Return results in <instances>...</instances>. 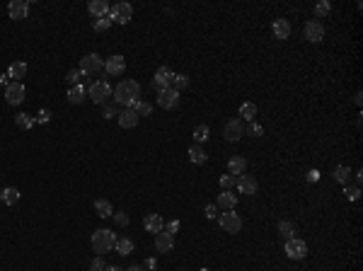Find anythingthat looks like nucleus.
I'll return each instance as SVG.
<instances>
[{
    "mask_svg": "<svg viewBox=\"0 0 363 271\" xmlns=\"http://www.w3.org/2000/svg\"><path fill=\"white\" fill-rule=\"evenodd\" d=\"M112 94H114V100H116V104H121V107H133L140 97V85L136 83V80H121Z\"/></svg>",
    "mask_w": 363,
    "mask_h": 271,
    "instance_id": "f257e3e1",
    "label": "nucleus"
},
{
    "mask_svg": "<svg viewBox=\"0 0 363 271\" xmlns=\"http://www.w3.org/2000/svg\"><path fill=\"white\" fill-rule=\"evenodd\" d=\"M114 244H116V235H114L112 230L102 228V230H94V233H92V250L97 254L112 252Z\"/></svg>",
    "mask_w": 363,
    "mask_h": 271,
    "instance_id": "f03ea898",
    "label": "nucleus"
},
{
    "mask_svg": "<svg viewBox=\"0 0 363 271\" xmlns=\"http://www.w3.org/2000/svg\"><path fill=\"white\" fill-rule=\"evenodd\" d=\"M87 97H90L94 104H104L112 97V85L107 83V80H94V83L87 87Z\"/></svg>",
    "mask_w": 363,
    "mask_h": 271,
    "instance_id": "7ed1b4c3",
    "label": "nucleus"
},
{
    "mask_svg": "<svg viewBox=\"0 0 363 271\" xmlns=\"http://www.w3.org/2000/svg\"><path fill=\"white\" fill-rule=\"evenodd\" d=\"M107 17L112 19V24L114 22H116V24H126V22H131V17H133V8H131V3H116V5L109 10Z\"/></svg>",
    "mask_w": 363,
    "mask_h": 271,
    "instance_id": "20e7f679",
    "label": "nucleus"
},
{
    "mask_svg": "<svg viewBox=\"0 0 363 271\" xmlns=\"http://www.w3.org/2000/svg\"><path fill=\"white\" fill-rule=\"evenodd\" d=\"M104 68V61L100 54H87L80 58V73L83 75H97Z\"/></svg>",
    "mask_w": 363,
    "mask_h": 271,
    "instance_id": "39448f33",
    "label": "nucleus"
},
{
    "mask_svg": "<svg viewBox=\"0 0 363 271\" xmlns=\"http://www.w3.org/2000/svg\"><path fill=\"white\" fill-rule=\"evenodd\" d=\"M218 223H221V228H223L225 233H240L242 230V218L237 213H235V208L233 211H225V213L218 215Z\"/></svg>",
    "mask_w": 363,
    "mask_h": 271,
    "instance_id": "423d86ee",
    "label": "nucleus"
},
{
    "mask_svg": "<svg viewBox=\"0 0 363 271\" xmlns=\"http://www.w3.org/2000/svg\"><path fill=\"white\" fill-rule=\"evenodd\" d=\"M286 257H288V259H305L307 257V242L305 240H298V237L286 240Z\"/></svg>",
    "mask_w": 363,
    "mask_h": 271,
    "instance_id": "0eeeda50",
    "label": "nucleus"
},
{
    "mask_svg": "<svg viewBox=\"0 0 363 271\" xmlns=\"http://www.w3.org/2000/svg\"><path fill=\"white\" fill-rule=\"evenodd\" d=\"M25 94H27V90H25L22 83H10L8 87H5V102L12 104V107H17V104L25 102Z\"/></svg>",
    "mask_w": 363,
    "mask_h": 271,
    "instance_id": "6e6552de",
    "label": "nucleus"
},
{
    "mask_svg": "<svg viewBox=\"0 0 363 271\" xmlns=\"http://www.w3.org/2000/svg\"><path fill=\"white\" fill-rule=\"evenodd\" d=\"M242 136H245V126H242V119H230V121L225 124L223 138L228 140V143H237Z\"/></svg>",
    "mask_w": 363,
    "mask_h": 271,
    "instance_id": "1a4fd4ad",
    "label": "nucleus"
},
{
    "mask_svg": "<svg viewBox=\"0 0 363 271\" xmlns=\"http://www.w3.org/2000/svg\"><path fill=\"white\" fill-rule=\"evenodd\" d=\"M172 78H175V73H172L167 66H162L158 73H155V78H153V90H158V92L170 90V87H172Z\"/></svg>",
    "mask_w": 363,
    "mask_h": 271,
    "instance_id": "9d476101",
    "label": "nucleus"
},
{
    "mask_svg": "<svg viewBox=\"0 0 363 271\" xmlns=\"http://www.w3.org/2000/svg\"><path fill=\"white\" fill-rule=\"evenodd\" d=\"M235 187H237L240 194L254 196V194H257V189H259V184H257V179L252 177V175H240V177L235 179Z\"/></svg>",
    "mask_w": 363,
    "mask_h": 271,
    "instance_id": "9b49d317",
    "label": "nucleus"
},
{
    "mask_svg": "<svg viewBox=\"0 0 363 271\" xmlns=\"http://www.w3.org/2000/svg\"><path fill=\"white\" fill-rule=\"evenodd\" d=\"M179 104V92L177 90H172V87H170V90H162V92H158V107L160 109H175V107H177Z\"/></svg>",
    "mask_w": 363,
    "mask_h": 271,
    "instance_id": "f8f14e48",
    "label": "nucleus"
},
{
    "mask_svg": "<svg viewBox=\"0 0 363 271\" xmlns=\"http://www.w3.org/2000/svg\"><path fill=\"white\" fill-rule=\"evenodd\" d=\"M104 70H107V75H112V78H116V75H121L124 70H126V61H124V56H109L107 61H104Z\"/></svg>",
    "mask_w": 363,
    "mask_h": 271,
    "instance_id": "ddd939ff",
    "label": "nucleus"
},
{
    "mask_svg": "<svg viewBox=\"0 0 363 271\" xmlns=\"http://www.w3.org/2000/svg\"><path fill=\"white\" fill-rule=\"evenodd\" d=\"M8 15H10V19H27L29 3L27 0H12L8 5Z\"/></svg>",
    "mask_w": 363,
    "mask_h": 271,
    "instance_id": "4468645a",
    "label": "nucleus"
},
{
    "mask_svg": "<svg viewBox=\"0 0 363 271\" xmlns=\"http://www.w3.org/2000/svg\"><path fill=\"white\" fill-rule=\"evenodd\" d=\"M305 39L307 41H312V44L322 41V39H325V27H322V22H317V19L307 22L305 24Z\"/></svg>",
    "mask_w": 363,
    "mask_h": 271,
    "instance_id": "2eb2a0df",
    "label": "nucleus"
},
{
    "mask_svg": "<svg viewBox=\"0 0 363 271\" xmlns=\"http://www.w3.org/2000/svg\"><path fill=\"white\" fill-rule=\"evenodd\" d=\"M172 247H175V237H172V233L160 230V233L155 235V250H158V252H172Z\"/></svg>",
    "mask_w": 363,
    "mask_h": 271,
    "instance_id": "dca6fc26",
    "label": "nucleus"
},
{
    "mask_svg": "<svg viewBox=\"0 0 363 271\" xmlns=\"http://www.w3.org/2000/svg\"><path fill=\"white\" fill-rule=\"evenodd\" d=\"M143 228L148 230V233L158 235L162 228H165V220H162V215L160 213H148L146 215V220H143Z\"/></svg>",
    "mask_w": 363,
    "mask_h": 271,
    "instance_id": "f3484780",
    "label": "nucleus"
},
{
    "mask_svg": "<svg viewBox=\"0 0 363 271\" xmlns=\"http://www.w3.org/2000/svg\"><path fill=\"white\" fill-rule=\"evenodd\" d=\"M87 10H90V15L97 19V17H107V15H109V10H112V5H109L107 0H90Z\"/></svg>",
    "mask_w": 363,
    "mask_h": 271,
    "instance_id": "a211bd4d",
    "label": "nucleus"
},
{
    "mask_svg": "<svg viewBox=\"0 0 363 271\" xmlns=\"http://www.w3.org/2000/svg\"><path fill=\"white\" fill-rule=\"evenodd\" d=\"M116 116H119V126H121V129H133V126L138 124V114L133 112L131 107H126V109H124L121 114H116Z\"/></svg>",
    "mask_w": 363,
    "mask_h": 271,
    "instance_id": "6ab92c4d",
    "label": "nucleus"
},
{
    "mask_svg": "<svg viewBox=\"0 0 363 271\" xmlns=\"http://www.w3.org/2000/svg\"><path fill=\"white\" fill-rule=\"evenodd\" d=\"M245 169H247V160L242 158V155H233V158L228 160V172H230V175H237V177H240V175H245Z\"/></svg>",
    "mask_w": 363,
    "mask_h": 271,
    "instance_id": "aec40b11",
    "label": "nucleus"
},
{
    "mask_svg": "<svg viewBox=\"0 0 363 271\" xmlns=\"http://www.w3.org/2000/svg\"><path fill=\"white\" fill-rule=\"evenodd\" d=\"M25 75H27V63H22V61L10 63L8 78H12V83H22V78H25Z\"/></svg>",
    "mask_w": 363,
    "mask_h": 271,
    "instance_id": "412c9836",
    "label": "nucleus"
},
{
    "mask_svg": "<svg viewBox=\"0 0 363 271\" xmlns=\"http://www.w3.org/2000/svg\"><path fill=\"white\" fill-rule=\"evenodd\" d=\"M215 206H218V208H225V211H233L235 206H237V196H235L233 191H221Z\"/></svg>",
    "mask_w": 363,
    "mask_h": 271,
    "instance_id": "4be33fe9",
    "label": "nucleus"
},
{
    "mask_svg": "<svg viewBox=\"0 0 363 271\" xmlns=\"http://www.w3.org/2000/svg\"><path fill=\"white\" fill-rule=\"evenodd\" d=\"M271 29H274V37H276V39H288L291 37V22H288V19H283V17L276 19Z\"/></svg>",
    "mask_w": 363,
    "mask_h": 271,
    "instance_id": "5701e85b",
    "label": "nucleus"
},
{
    "mask_svg": "<svg viewBox=\"0 0 363 271\" xmlns=\"http://www.w3.org/2000/svg\"><path fill=\"white\" fill-rule=\"evenodd\" d=\"M189 160L194 162V165H206V160H208V155H206V150L199 145V143H194L191 148H189Z\"/></svg>",
    "mask_w": 363,
    "mask_h": 271,
    "instance_id": "b1692460",
    "label": "nucleus"
},
{
    "mask_svg": "<svg viewBox=\"0 0 363 271\" xmlns=\"http://www.w3.org/2000/svg\"><path fill=\"white\" fill-rule=\"evenodd\" d=\"M94 211H97L100 218H112V213H114L112 204H109L107 199H97V201H94Z\"/></svg>",
    "mask_w": 363,
    "mask_h": 271,
    "instance_id": "393cba45",
    "label": "nucleus"
},
{
    "mask_svg": "<svg viewBox=\"0 0 363 271\" xmlns=\"http://www.w3.org/2000/svg\"><path fill=\"white\" fill-rule=\"evenodd\" d=\"M85 94H87V90H85L83 85H73V87L68 90V102H70V104H80L85 100Z\"/></svg>",
    "mask_w": 363,
    "mask_h": 271,
    "instance_id": "a878e982",
    "label": "nucleus"
},
{
    "mask_svg": "<svg viewBox=\"0 0 363 271\" xmlns=\"http://www.w3.org/2000/svg\"><path fill=\"white\" fill-rule=\"evenodd\" d=\"M0 199H3V204L5 206H15L19 201V191L15 187H8V189L0 191Z\"/></svg>",
    "mask_w": 363,
    "mask_h": 271,
    "instance_id": "bb28decb",
    "label": "nucleus"
},
{
    "mask_svg": "<svg viewBox=\"0 0 363 271\" xmlns=\"http://www.w3.org/2000/svg\"><path fill=\"white\" fill-rule=\"evenodd\" d=\"M279 235L283 240H293L296 237V225L291 223V220H281L279 223Z\"/></svg>",
    "mask_w": 363,
    "mask_h": 271,
    "instance_id": "cd10ccee",
    "label": "nucleus"
},
{
    "mask_svg": "<svg viewBox=\"0 0 363 271\" xmlns=\"http://www.w3.org/2000/svg\"><path fill=\"white\" fill-rule=\"evenodd\" d=\"M15 126L22 129V131H29V129L34 126V116H29V114H17V116H15Z\"/></svg>",
    "mask_w": 363,
    "mask_h": 271,
    "instance_id": "c85d7f7f",
    "label": "nucleus"
},
{
    "mask_svg": "<svg viewBox=\"0 0 363 271\" xmlns=\"http://www.w3.org/2000/svg\"><path fill=\"white\" fill-rule=\"evenodd\" d=\"M114 247H116V252L124 254V257H129V254L133 252V242H131L129 237H121V240H116V244H114Z\"/></svg>",
    "mask_w": 363,
    "mask_h": 271,
    "instance_id": "c756f323",
    "label": "nucleus"
},
{
    "mask_svg": "<svg viewBox=\"0 0 363 271\" xmlns=\"http://www.w3.org/2000/svg\"><path fill=\"white\" fill-rule=\"evenodd\" d=\"M186 87H189V75L177 73L175 78H172V90H177V92H182V90H186Z\"/></svg>",
    "mask_w": 363,
    "mask_h": 271,
    "instance_id": "7c9ffc66",
    "label": "nucleus"
},
{
    "mask_svg": "<svg viewBox=\"0 0 363 271\" xmlns=\"http://www.w3.org/2000/svg\"><path fill=\"white\" fill-rule=\"evenodd\" d=\"M349 175H351V169L346 167V165H336L334 167V179L339 184H349Z\"/></svg>",
    "mask_w": 363,
    "mask_h": 271,
    "instance_id": "2f4dec72",
    "label": "nucleus"
},
{
    "mask_svg": "<svg viewBox=\"0 0 363 271\" xmlns=\"http://www.w3.org/2000/svg\"><path fill=\"white\" fill-rule=\"evenodd\" d=\"M240 116L242 119H247V121H254V116H257V107L252 102H245L240 107Z\"/></svg>",
    "mask_w": 363,
    "mask_h": 271,
    "instance_id": "473e14b6",
    "label": "nucleus"
},
{
    "mask_svg": "<svg viewBox=\"0 0 363 271\" xmlns=\"http://www.w3.org/2000/svg\"><path fill=\"white\" fill-rule=\"evenodd\" d=\"M208 136H211V131H208V126H206V124H199V126L194 129V140L199 143V145H201L204 140H208Z\"/></svg>",
    "mask_w": 363,
    "mask_h": 271,
    "instance_id": "72a5a7b5",
    "label": "nucleus"
},
{
    "mask_svg": "<svg viewBox=\"0 0 363 271\" xmlns=\"http://www.w3.org/2000/svg\"><path fill=\"white\" fill-rule=\"evenodd\" d=\"M131 109H133V112L138 114V116H148V114L153 112V107H150V102H143V100H138V102L133 104Z\"/></svg>",
    "mask_w": 363,
    "mask_h": 271,
    "instance_id": "f704fd0d",
    "label": "nucleus"
},
{
    "mask_svg": "<svg viewBox=\"0 0 363 271\" xmlns=\"http://www.w3.org/2000/svg\"><path fill=\"white\" fill-rule=\"evenodd\" d=\"M109 27H112V19H109V17H97V19H92V29H94V32H107Z\"/></svg>",
    "mask_w": 363,
    "mask_h": 271,
    "instance_id": "c9c22d12",
    "label": "nucleus"
},
{
    "mask_svg": "<svg viewBox=\"0 0 363 271\" xmlns=\"http://www.w3.org/2000/svg\"><path fill=\"white\" fill-rule=\"evenodd\" d=\"M329 12H332L329 0H322V3H317V5H315V17H327Z\"/></svg>",
    "mask_w": 363,
    "mask_h": 271,
    "instance_id": "e433bc0d",
    "label": "nucleus"
},
{
    "mask_svg": "<svg viewBox=\"0 0 363 271\" xmlns=\"http://www.w3.org/2000/svg\"><path fill=\"white\" fill-rule=\"evenodd\" d=\"M344 194H346L349 199H351V201H358V196H361V187H358V184H351V187L346 184Z\"/></svg>",
    "mask_w": 363,
    "mask_h": 271,
    "instance_id": "4c0bfd02",
    "label": "nucleus"
},
{
    "mask_svg": "<svg viewBox=\"0 0 363 271\" xmlns=\"http://www.w3.org/2000/svg\"><path fill=\"white\" fill-rule=\"evenodd\" d=\"M233 184H235L233 175H223V177H221V189H223V191H230V189H233Z\"/></svg>",
    "mask_w": 363,
    "mask_h": 271,
    "instance_id": "58836bf2",
    "label": "nucleus"
},
{
    "mask_svg": "<svg viewBox=\"0 0 363 271\" xmlns=\"http://www.w3.org/2000/svg\"><path fill=\"white\" fill-rule=\"evenodd\" d=\"M80 78H83V73H80V70H68V75H65V80H68V83L70 85H80Z\"/></svg>",
    "mask_w": 363,
    "mask_h": 271,
    "instance_id": "ea45409f",
    "label": "nucleus"
},
{
    "mask_svg": "<svg viewBox=\"0 0 363 271\" xmlns=\"http://www.w3.org/2000/svg\"><path fill=\"white\" fill-rule=\"evenodd\" d=\"M247 133H250V136H254V138H259V136H264V129H261L259 124L250 121V126H247Z\"/></svg>",
    "mask_w": 363,
    "mask_h": 271,
    "instance_id": "a19ab883",
    "label": "nucleus"
},
{
    "mask_svg": "<svg viewBox=\"0 0 363 271\" xmlns=\"http://www.w3.org/2000/svg\"><path fill=\"white\" fill-rule=\"evenodd\" d=\"M204 215L208 218V220H213L215 215H218V206H215V204H208V206L204 208Z\"/></svg>",
    "mask_w": 363,
    "mask_h": 271,
    "instance_id": "79ce46f5",
    "label": "nucleus"
},
{
    "mask_svg": "<svg viewBox=\"0 0 363 271\" xmlns=\"http://www.w3.org/2000/svg\"><path fill=\"white\" fill-rule=\"evenodd\" d=\"M49 119H51V112H49V109H41V112L34 116V121H39V124H49Z\"/></svg>",
    "mask_w": 363,
    "mask_h": 271,
    "instance_id": "37998d69",
    "label": "nucleus"
},
{
    "mask_svg": "<svg viewBox=\"0 0 363 271\" xmlns=\"http://www.w3.org/2000/svg\"><path fill=\"white\" fill-rule=\"evenodd\" d=\"M107 266H104V262L100 259V257H94L92 259V264H90V271H104Z\"/></svg>",
    "mask_w": 363,
    "mask_h": 271,
    "instance_id": "c03bdc74",
    "label": "nucleus"
},
{
    "mask_svg": "<svg viewBox=\"0 0 363 271\" xmlns=\"http://www.w3.org/2000/svg\"><path fill=\"white\" fill-rule=\"evenodd\" d=\"M116 223H119L121 228H126V225H129V215L124 213V211H119V213H116Z\"/></svg>",
    "mask_w": 363,
    "mask_h": 271,
    "instance_id": "a18cd8bd",
    "label": "nucleus"
},
{
    "mask_svg": "<svg viewBox=\"0 0 363 271\" xmlns=\"http://www.w3.org/2000/svg\"><path fill=\"white\" fill-rule=\"evenodd\" d=\"M179 230V220H170L167 223V233H177Z\"/></svg>",
    "mask_w": 363,
    "mask_h": 271,
    "instance_id": "49530a36",
    "label": "nucleus"
},
{
    "mask_svg": "<svg viewBox=\"0 0 363 271\" xmlns=\"http://www.w3.org/2000/svg\"><path fill=\"white\" fill-rule=\"evenodd\" d=\"M317 179H320V172H317V169H312V172L307 175V182H317Z\"/></svg>",
    "mask_w": 363,
    "mask_h": 271,
    "instance_id": "de8ad7c7",
    "label": "nucleus"
},
{
    "mask_svg": "<svg viewBox=\"0 0 363 271\" xmlns=\"http://www.w3.org/2000/svg\"><path fill=\"white\" fill-rule=\"evenodd\" d=\"M114 116V107H104V119H112Z\"/></svg>",
    "mask_w": 363,
    "mask_h": 271,
    "instance_id": "09e8293b",
    "label": "nucleus"
},
{
    "mask_svg": "<svg viewBox=\"0 0 363 271\" xmlns=\"http://www.w3.org/2000/svg\"><path fill=\"white\" fill-rule=\"evenodd\" d=\"M126 271H146V266H138V264H133V266H129Z\"/></svg>",
    "mask_w": 363,
    "mask_h": 271,
    "instance_id": "8fccbe9b",
    "label": "nucleus"
},
{
    "mask_svg": "<svg viewBox=\"0 0 363 271\" xmlns=\"http://www.w3.org/2000/svg\"><path fill=\"white\" fill-rule=\"evenodd\" d=\"M361 179H363V172L361 169H356V184H361Z\"/></svg>",
    "mask_w": 363,
    "mask_h": 271,
    "instance_id": "3c124183",
    "label": "nucleus"
},
{
    "mask_svg": "<svg viewBox=\"0 0 363 271\" xmlns=\"http://www.w3.org/2000/svg\"><path fill=\"white\" fill-rule=\"evenodd\" d=\"M0 85H5V87H8V75H0Z\"/></svg>",
    "mask_w": 363,
    "mask_h": 271,
    "instance_id": "603ef678",
    "label": "nucleus"
},
{
    "mask_svg": "<svg viewBox=\"0 0 363 271\" xmlns=\"http://www.w3.org/2000/svg\"><path fill=\"white\" fill-rule=\"evenodd\" d=\"M104 271H124V269H119V266H107Z\"/></svg>",
    "mask_w": 363,
    "mask_h": 271,
    "instance_id": "864d4df0",
    "label": "nucleus"
},
{
    "mask_svg": "<svg viewBox=\"0 0 363 271\" xmlns=\"http://www.w3.org/2000/svg\"><path fill=\"white\" fill-rule=\"evenodd\" d=\"M199 271H211V269H206V266H204V269H199Z\"/></svg>",
    "mask_w": 363,
    "mask_h": 271,
    "instance_id": "5fc2aeb1",
    "label": "nucleus"
},
{
    "mask_svg": "<svg viewBox=\"0 0 363 271\" xmlns=\"http://www.w3.org/2000/svg\"><path fill=\"white\" fill-rule=\"evenodd\" d=\"M179 271H186V269H179Z\"/></svg>",
    "mask_w": 363,
    "mask_h": 271,
    "instance_id": "6e6d98bb",
    "label": "nucleus"
}]
</instances>
